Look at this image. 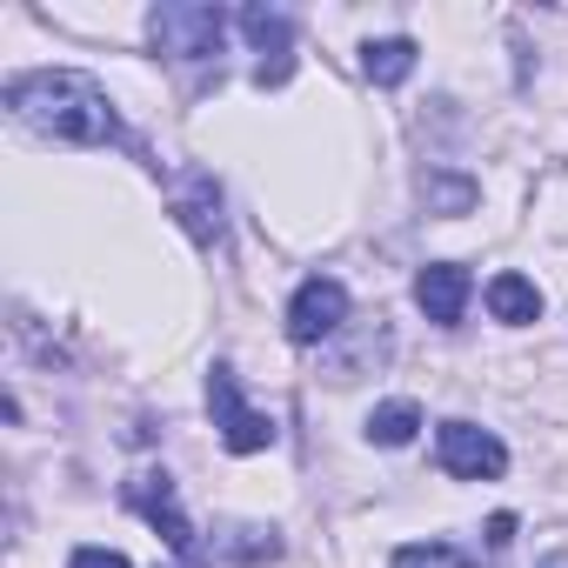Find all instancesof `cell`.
<instances>
[{"instance_id":"obj_1","label":"cell","mask_w":568,"mask_h":568,"mask_svg":"<svg viewBox=\"0 0 568 568\" xmlns=\"http://www.w3.org/2000/svg\"><path fill=\"white\" fill-rule=\"evenodd\" d=\"M8 108H14L28 128L68 141V148H108V141L121 134L114 101L101 94V81H88V74H74V68L14 74V81H8Z\"/></svg>"},{"instance_id":"obj_2","label":"cell","mask_w":568,"mask_h":568,"mask_svg":"<svg viewBox=\"0 0 568 568\" xmlns=\"http://www.w3.org/2000/svg\"><path fill=\"white\" fill-rule=\"evenodd\" d=\"M121 501L174 548V555H187L194 548V528H187V515H181V501H174V481L161 475V468H134L128 481H121Z\"/></svg>"},{"instance_id":"obj_3","label":"cell","mask_w":568,"mask_h":568,"mask_svg":"<svg viewBox=\"0 0 568 568\" xmlns=\"http://www.w3.org/2000/svg\"><path fill=\"white\" fill-rule=\"evenodd\" d=\"M148 28H154V48L174 54V61H214L221 34H227L221 8H154Z\"/></svg>"},{"instance_id":"obj_4","label":"cell","mask_w":568,"mask_h":568,"mask_svg":"<svg viewBox=\"0 0 568 568\" xmlns=\"http://www.w3.org/2000/svg\"><path fill=\"white\" fill-rule=\"evenodd\" d=\"M207 408H214V428H221V442H227L234 455H261V448L274 442V422H267L261 408H247V402H241V388H234V375H227V368H214V375H207Z\"/></svg>"},{"instance_id":"obj_5","label":"cell","mask_w":568,"mask_h":568,"mask_svg":"<svg viewBox=\"0 0 568 568\" xmlns=\"http://www.w3.org/2000/svg\"><path fill=\"white\" fill-rule=\"evenodd\" d=\"M342 322H348V288H342V281H328V274L302 281L295 302H288V342L315 348V342H328Z\"/></svg>"},{"instance_id":"obj_6","label":"cell","mask_w":568,"mask_h":568,"mask_svg":"<svg viewBox=\"0 0 568 568\" xmlns=\"http://www.w3.org/2000/svg\"><path fill=\"white\" fill-rule=\"evenodd\" d=\"M435 455H442V468L462 475V481H495V475L508 468V448H501L488 428H475V422H442Z\"/></svg>"},{"instance_id":"obj_7","label":"cell","mask_w":568,"mask_h":568,"mask_svg":"<svg viewBox=\"0 0 568 568\" xmlns=\"http://www.w3.org/2000/svg\"><path fill=\"white\" fill-rule=\"evenodd\" d=\"M241 34L254 41V54H261V68H254V81L261 88H281L295 74V28H288V14H274V8H247L241 14Z\"/></svg>"},{"instance_id":"obj_8","label":"cell","mask_w":568,"mask_h":568,"mask_svg":"<svg viewBox=\"0 0 568 568\" xmlns=\"http://www.w3.org/2000/svg\"><path fill=\"white\" fill-rule=\"evenodd\" d=\"M415 302H422V315H428L435 328H455L462 308H468V267H455V261L422 267V274H415Z\"/></svg>"},{"instance_id":"obj_9","label":"cell","mask_w":568,"mask_h":568,"mask_svg":"<svg viewBox=\"0 0 568 568\" xmlns=\"http://www.w3.org/2000/svg\"><path fill=\"white\" fill-rule=\"evenodd\" d=\"M174 214H181V227H187L194 241H214V234H221V187H214V174L187 168V174L174 181Z\"/></svg>"},{"instance_id":"obj_10","label":"cell","mask_w":568,"mask_h":568,"mask_svg":"<svg viewBox=\"0 0 568 568\" xmlns=\"http://www.w3.org/2000/svg\"><path fill=\"white\" fill-rule=\"evenodd\" d=\"M488 315L508 322V328H521V322L541 315V288H535L528 274H495V281H488Z\"/></svg>"},{"instance_id":"obj_11","label":"cell","mask_w":568,"mask_h":568,"mask_svg":"<svg viewBox=\"0 0 568 568\" xmlns=\"http://www.w3.org/2000/svg\"><path fill=\"white\" fill-rule=\"evenodd\" d=\"M415 54H422V48H415L408 34H388V41H368V48H362V74H368L375 88H402V81L415 74Z\"/></svg>"},{"instance_id":"obj_12","label":"cell","mask_w":568,"mask_h":568,"mask_svg":"<svg viewBox=\"0 0 568 568\" xmlns=\"http://www.w3.org/2000/svg\"><path fill=\"white\" fill-rule=\"evenodd\" d=\"M415 428H422V408H415V402H382V408L368 415V442H382V448H408Z\"/></svg>"},{"instance_id":"obj_13","label":"cell","mask_w":568,"mask_h":568,"mask_svg":"<svg viewBox=\"0 0 568 568\" xmlns=\"http://www.w3.org/2000/svg\"><path fill=\"white\" fill-rule=\"evenodd\" d=\"M221 555H234V561H274L281 541H274V528H227Z\"/></svg>"},{"instance_id":"obj_14","label":"cell","mask_w":568,"mask_h":568,"mask_svg":"<svg viewBox=\"0 0 568 568\" xmlns=\"http://www.w3.org/2000/svg\"><path fill=\"white\" fill-rule=\"evenodd\" d=\"M395 568H468L448 541H408V548H395Z\"/></svg>"},{"instance_id":"obj_15","label":"cell","mask_w":568,"mask_h":568,"mask_svg":"<svg viewBox=\"0 0 568 568\" xmlns=\"http://www.w3.org/2000/svg\"><path fill=\"white\" fill-rule=\"evenodd\" d=\"M422 194H435L442 214H468L475 207V181H462V174H435V181H422Z\"/></svg>"},{"instance_id":"obj_16","label":"cell","mask_w":568,"mask_h":568,"mask_svg":"<svg viewBox=\"0 0 568 568\" xmlns=\"http://www.w3.org/2000/svg\"><path fill=\"white\" fill-rule=\"evenodd\" d=\"M68 568H128V555H114V548H74Z\"/></svg>"},{"instance_id":"obj_17","label":"cell","mask_w":568,"mask_h":568,"mask_svg":"<svg viewBox=\"0 0 568 568\" xmlns=\"http://www.w3.org/2000/svg\"><path fill=\"white\" fill-rule=\"evenodd\" d=\"M508 535H515V515H495V521H488V541H495V548H501V541H508Z\"/></svg>"},{"instance_id":"obj_18","label":"cell","mask_w":568,"mask_h":568,"mask_svg":"<svg viewBox=\"0 0 568 568\" xmlns=\"http://www.w3.org/2000/svg\"><path fill=\"white\" fill-rule=\"evenodd\" d=\"M541 568H568V555H548V561H541Z\"/></svg>"}]
</instances>
